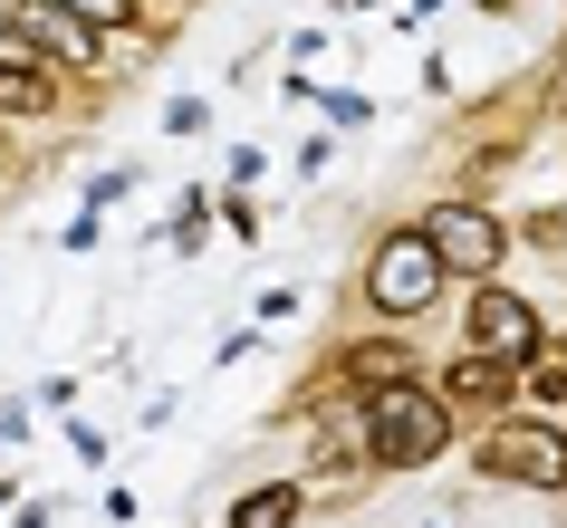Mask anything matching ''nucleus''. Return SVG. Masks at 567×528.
<instances>
[{
	"label": "nucleus",
	"instance_id": "1",
	"mask_svg": "<svg viewBox=\"0 0 567 528\" xmlns=\"http://www.w3.org/2000/svg\"><path fill=\"white\" fill-rule=\"evenodd\" d=\"M443 442H452V404L443 394H423V384H365V462L375 470H423V462H443Z\"/></svg>",
	"mask_w": 567,
	"mask_h": 528
},
{
	"label": "nucleus",
	"instance_id": "2",
	"mask_svg": "<svg viewBox=\"0 0 567 528\" xmlns=\"http://www.w3.org/2000/svg\"><path fill=\"white\" fill-rule=\"evenodd\" d=\"M481 470L491 480H529V490H567V433L538 423V413H509L501 433L481 442Z\"/></svg>",
	"mask_w": 567,
	"mask_h": 528
},
{
	"label": "nucleus",
	"instance_id": "3",
	"mask_svg": "<svg viewBox=\"0 0 567 528\" xmlns=\"http://www.w3.org/2000/svg\"><path fill=\"white\" fill-rule=\"evenodd\" d=\"M414 231L433 240V260H443L452 279H491V269H501V250H509V231L491 221V211H472V203H433Z\"/></svg>",
	"mask_w": 567,
	"mask_h": 528
},
{
	"label": "nucleus",
	"instance_id": "4",
	"mask_svg": "<svg viewBox=\"0 0 567 528\" xmlns=\"http://www.w3.org/2000/svg\"><path fill=\"white\" fill-rule=\"evenodd\" d=\"M365 289H375V308H385V318H414V308H433V289H443L433 240H423V231H394L385 250H375V269H365Z\"/></svg>",
	"mask_w": 567,
	"mask_h": 528
},
{
	"label": "nucleus",
	"instance_id": "5",
	"mask_svg": "<svg viewBox=\"0 0 567 528\" xmlns=\"http://www.w3.org/2000/svg\"><path fill=\"white\" fill-rule=\"evenodd\" d=\"M472 346L481 355H509V365H529L538 346H548V327H538V308L519 289H491V279H481L472 289Z\"/></svg>",
	"mask_w": 567,
	"mask_h": 528
},
{
	"label": "nucleus",
	"instance_id": "6",
	"mask_svg": "<svg viewBox=\"0 0 567 528\" xmlns=\"http://www.w3.org/2000/svg\"><path fill=\"white\" fill-rule=\"evenodd\" d=\"M0 20L30 39L39 59H96V30L78 20V10H59V0H20V10H0Z\"/></svg>",
	"mask_w": 567,
	"mask_h": 528
},
{
	"label": "nucleus",
	"instance_id": "7",
	"mask_svg": "<svg viewBox=\"0 0 567 528\" xmlns=\"http://www.w3.org/2000/svg\"><path fill=\"white\" fill-rule=\"evenodd\" d=\"M501 394H519V365H509V355H462V365H452L443 375V404H501Z\"/></svg>",
	"mask_w": 567,
	"mask_h": 528
},
{
	"label": "nucleus",
	"instance_id": "8",
	"mask_svg": "<svg viewBox=\"0 0 567 528\" xmlns=\"http://www.w3.org/2000/svg\"><path fill=\"white\" fill-rule=\"evenodd\" d=\"M299 509H308L299 480H260V490L231 509V528H299Z\"/></svg>",
	"mask_w": 567,
	"mask_h": 528
},
{
	"label": "nucleus",
	"instance_id": "9",
	"mask_svg": "<svg viewBox=\"0 0 567 528\" xmlns=\"http://www.w3.org/2000/svg\"><path fill=\"white\" fill-rule=\"evenodd\" d=\"M347 375H357V384H394V375H404V346H394V337H375V346H347Z\"/></svg>",
	"mask_w": 567,
	"mask_h": 528
},
{
	"label": "nucleus",
	"instance_id": "10",
	"mask_svg": "<svg viewBox=\"0 0 567 528\" xmlns=\"http://www.w3.org/2000/svg\"><path fill=\"white\" fill-rule=\"evenodd\" d=\"M0 106H10V116H49V77H30V68H0Z\"/></svg>",
	"mask_w": 567,
	"mask_h": 528
},
{
	"label": "nucleus",
	"instance_id": "11",
	"mask_svg": "<svg viewBox=\"0 0 567 528\" xmlns=\"http://www.w3.org/2000/svg\"><path fill=\"white\" fill-rule=\"evenodd\" d=\"M519 375H529V394H567V346H538Z\"/></svg>",
	"mask_w": 567,
	"mask_h": 528
},
{
	"label": "nucleus",
	"instance_id": "12",
	"mask_svg": "<svg viewBox=\"0 0 567 528\" xmlns=\"http://www.w3.org/2000/svg\"><path fill=\"white\" fill-rule=\"evenodd\" d=\"M59 10H78L87 30H125V20H135V0H59Z\"/></svg>",
	"mask_w": 567,
	"mask_h": 528
},
{
	"label": "nucleus",
	"instance_id": "13",
	"mask_svg": "<svg viewBox=\"0 0 567 528\" xmlns=\"http://www.w3.org/2000/svg\"><path fill=\"white\" fill-rule=\"evenodd\" d=\"M481 10H519V0H481Z\"/></svg>",
	"mask_w": 567,
	"mask_h": 528
}]
</instances>
